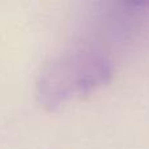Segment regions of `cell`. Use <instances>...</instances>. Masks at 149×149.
Masks as SVG:
<instances>
[{
  "label": "cell",
  "instance_id": "obj_1",
  "mask_svg": "<svg viewBox=\"0 0 149 149\" xmlns=\"http://www.w3.org/2000/svg\"><path fill=\"white\" fill-rule=\"evenodd\" d=\"M113 60L93 46H74L52 56L41 70L36 81L38 102L47 110L110 81Z\"/></svg>",
  "mask_w": 149,
  "mask_h": 149
}]
</instances>
